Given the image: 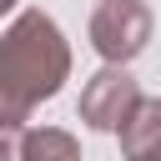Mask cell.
<instances>
[{
  "label": "cell",
  "mask_w": 161,
  "mask_h": 161,
  "mask_svg": "<svg viewBox=\"0 0 161 161\" xmlns=\"http://www.w3.org/2000/svg\"><path fill=\"white\" fill-rule=\"evenodd\" d=\"M25 116L0 106V161H25Z\"/></svg>",
  "instance_id": "8992f818"
},
{
  "label": "cell",
  "mask_w": 161,
  "mask_h": 161,
  "mask_svg": "<svg viewBox=\"0 0 161 161\" xmlns=\"http://www.w3.org/2000/svg\"><path fill=\"white\" fill-rule=\"evenodd\" d=\"M15 5H20V0H0V15H10V10H15Z\"/></svg>",
  "instance_id": "52a82bcc"
},
{
  "label": "cell",
  "mask_w": 161,
  "mask_h": 161,
  "mask_svg": "<svg viewBox=\"0 0 161 161\" xmlns=\"http://www.w3.org/2000/svg\"><path fill=\"white\" fill-rule=\"evenodd\" d=\"M151 5L146 0H101L91 10V50L106 65H131L151 45Z\"/></svg>",
  "instance_id": "7a4b0ae2"
},
{
  "label": "cell",
  "mask_w": 161,
  "mask_h": 161,
  "mask_svg": "<svg viewBox=\"0 0 161 161\" xmlns=\"http://www.w3.org/2000/svg\"><path fill=\"white\" fill-rule=\"evenodd\" d=\"M25 161H80V141L60 126H40L25 136Z\"/></svg>",
  "instance_id": "5b68a950"
},
{
  "label": "cell",
  "mask_w": 161,
  "mask_h": 161,
  "mask_svg": "<svg viewBox=\"0 0 161 161\" xmlns=\"http://www.w3.org/2000/svg\"><path fill=\"white\" fill-rule=\"evenodd\" d=\"M141 86H136V75L126 70V65H101L91 80H86V91H80V121L91 126V131H126V121L141 111Z\"/></svg>",
  "instance_id": "3957f363"
},
{
  "label": "cell",
  "mask_w": 161,
  "mask_h": 161,
  "mask_svg": "<svg viewBox=\"0 0 161 161\" xmlns=\"http://www.w3.org/2000/svg\"><path fill=\"white\" fill-rule=\"evenodd\" d=\"M121 161H161V96L141 101V111L121 131Z\"/></svg>",
  "instance_id": "277c9868"
},
{
  "label": "cell",
  "mask_w": 161,
  "mask_h": 161,
  "mask_svg": "<svg viewBox=\"0 0 161 161\" xmlns=\"http://www.w3.org/2000/svg\"><path fill=\"white\" fill-rule=\"evenodd\" d=\"M70 80V45L45 10H20L0 30V106L30 116Z\"/></svg>",
  "instance_id": "6da1fadb"
}]
</instances>
